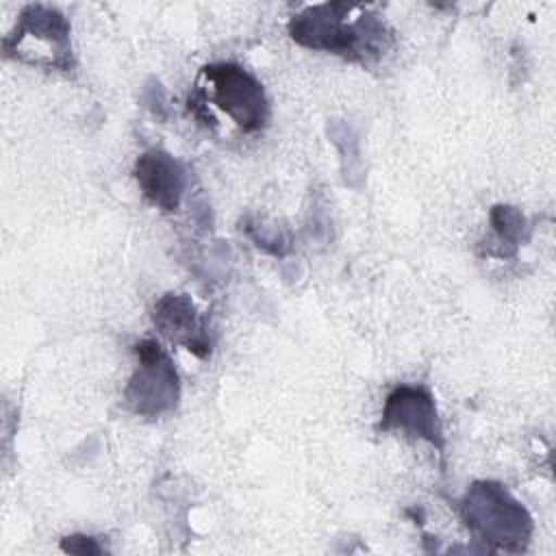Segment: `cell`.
Listing matches in <instances>:
<instances>
[{"instance_id":"6da1fadb","label":"cell","mask_w":556,"mask_h":556,"mask_svg":"<svg viewBox=\"0 0 556 556\" xmlns=\"http://www.w3.org/2000/svg\"><path fill=\"white\" fill-rule=\"evenodd\" d=\"M287 30L302 48L328 52L358 65L378 63L395 46V35L382 15L350 2L304 7L291 15Z\"/></svg>"},{"instance_id":"7a4b0ae2","label":"cell","mask_w":556,"mask_h":556,"mask_svg":"<svg viewBox=\"0 0 556 556\" xmlns=\"http://www.w3.org/2000/svg\"><path fill=\"white\" fill-rule=\"evenodd\" d=\"M469 532L497 552H523L534 523L526 506L500 482L478 480L458 502Z\"/></svg>"},{"instance_id":"3957f363","label":"cell","mask_w":556,"mask_h":556,"mask_svg":"<svg viewBox=\"0 0 556 556\" xmlns=\"http://www.w3.org/2000/svg\"><path fill=\"white\" fill-rule=\"evenodd\" d=\"M204 85L189 98V109H204L213 104L219 109L241 132L252 135L269 122V100L261 80L237 63L219 61L202 67Z\"/></svg>"},{"instance_id":"277c9868","label":"cell","mask_w":556,"mask_h":556,"mask_svg":"<svg viewBox=\"0 0 556 556\" xmlns=\"http://www.w3.org/2000/svg\"><path fill=\"white\" fill-rule=\"evenodd\" d=\"M70 33L72 26L59 9L48 4H28L22 9L13 30L2 39L4 59L72 72L76 67V59Z\"/></svg>"},{"instance_id":"5b68a950","label":"cell","mask_w":556,"mask_h":556,"mask_svg":"<svg viewBox=\"0 0 556 556\" xmlns=\"http://www.w3.org/2000/svg\"><path fill=\"white\" fill-rule=\"evenodd\" d=\"M137 367L124 389V404L139 417H161L176 408L180 397L178 371L156 339L132 345Z\"/></svg>"},{"instance_id":"8992f818","label":"cell","mask_w":556,"mask_h":556,"mask_svg":"<svg viewBox=\"0 0 556 556\" xmlns=\"http://www.w3.org/2000/svg\"><path fill=\"white\" fill-rule=\"evenodd\" d=\"M378 430L424 439L441 454V458L445 454V434L434 395L421 384H400L387 395Z\"/></svg>"},{"instance_id":"52a82bcc","label":"cell","mask_w":556,"mask_h":556,"mask_svg":"<svg viewBox=\"0 0 556 556\" xmlns=\"http://www.w3.org/2000/svg\"><path fill=\"white\" fill-rule=\"evenodd\" d=\"M152 324L156 332L169 343L187 348L198 358L211 352L206 321L198 315L193 300L187 293H165L152 308Z\"/></svg>"},{"instance_id":"ba28073f","label":"cell","mask_w":556,"mask_h":556,"mask_svg":"<svg viewBox=\"0 0 556 556\" xmlns=\"http://www.w3.org/2000/svg\"><path fill=\"white\" fill-rule=\"evenodd\" d=\"M132 174L141 195L152 206L165 213L178 208L187 187V172L178 159L163 148H152L137 159Z\"/></svg>"},{"instance_id":"9c48e42d","label":"cell","mask_w":556,"mask_h":556,"mask_svg":"<svg viewBox=\"0 0 556 556\" xmlns=\"http://www.w3.org/2000/svg\"><path fill=\"white\" fill-rule=\"evenodd\" d=\"M491 226H493L495 239L504 245L502 256L515 254V250L519 245V239H521V232L526 228L523 215L513 206H502L500 204V206H493V211H491Z\"/></svg>"},{"instance_id":"30bf717a","label":"cell","mask_w":556,"mask_h":556,"mask_svg":"<svg viewBox=\"0 0 556 556\" xmlns=\"http://www.w3.org/2000/svg\"><path fill=\"white\" fill-rule=\"evenodd\" d=\"M61 547L65 552H72V554H102V547L98 545V541L93 536H85V534H72V536H65L61 541Z\"/></svg>"}]
</instances>
